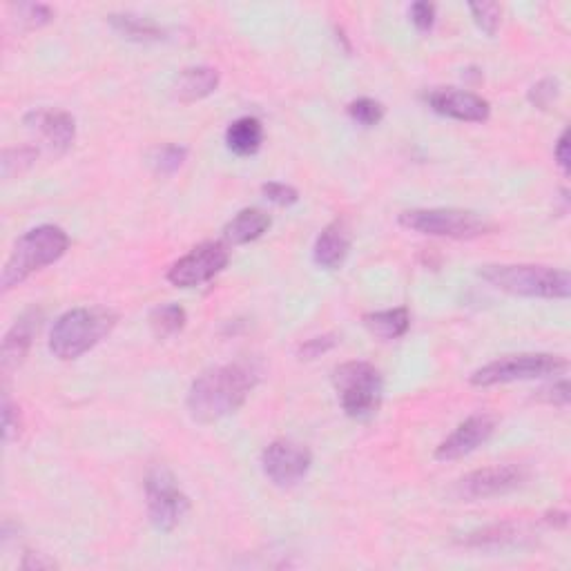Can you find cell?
<instances>
[{
    "label": "cell",
    "instance_id": "1",
    "mask_svg": "<svg viewBox=\"0 0 571 571\" xmlns=\"http://www.w3.org/2000/svg\"><path fill=\"white\" fill-rule=\"evenodd\" d=\"M259 382V369L250 362L215 366L201 373L188 391V413L201 424H212L237 413Z\"/></svg>",
    "mask_w": 571,
    "mask_h": 571
},
{
    "label": "cell",
    "instance_id": "2",
    "mask_svg": "<svg viewBox=\"0 0 571 571\" xmlns=\"http://www.w3.org/2000/svg\"><path fill=\"white\" fill-rule=\"evenodd\" d=\"M67 248H70V237L58 226H38L16 241L12 255L7 257L0 275V286L7 293L16 286H21L27 277H32L38 270L52 266L61 259Z\"/></svg>",
    "mask_w": 571,
    "mask_h": 571
},
{
    "label": "cell",
    "instance_id": "3",
    "mask_svg": "<svg viewBox=\"0 0 571 571\" xmlns=\"http://www.w3.org/2000/svg\"><path fill=\"white\" fill-rule=\"evenodd\" d=\"M116 326V313L110 308H72L54 322L50 333V351L63 362L76 360L110 335Z\"/></svg>",
    "mask_w": 571,
    "mask_h": 571
},
{
    "label": "cell",
    "instance_id": "4",
    "mask_svg": "<svg viewBox=\"0 0 571 571\" xmlns=\"http://www.w3.org/2000/svg\"><path fill=\"white\" fill-rule=\"evenodd\" d=\"M480 277L502 293L534 299H567L571 277L567 270L531 264H496L480 270Z\"/></svg>",
    "mask_w": 571,
    "mask_h": 571
},
{
    "label": "cell",
    "instance_id": "5",
    "mask_svg": "<svg viewBox=\"0 0 571 571\" xmlns=\"http://www.w3.org/2000/svg\"><path fill=\"white\" fill-rule=\"evenodd\" d=\"M333 386L348 418L369 420L382 404L384 382L369 362H346L333 371Z\"/></svg>",
    "mask_w": 571,
    "mask_h": 571
},
{
    "label": "cell",
    "instance_id": "6",
    "mask_svg": "<svg viewBox=\"0 0 571 571\" xmlns=\"http://www.w3.org/2000/svg\"><path fill=\"white\" fill-rule=\"evenodd\" d=\"M400 226L411 232L440 239H478L489 235L493 226L473 210L460 208H418L400 215Z\"/></svg>",
    "mask_w": 571,
    "mask_h": 571
},
{
    "label": "cell",
    "instance_id": "7",
    "mask_svg": "<svg viewBox=\"0 0 571 571\" xmlns=\"http://www.w3.org/2000/svg\"><path fill=\"white\" fill-rule=\"evenodd\" d=\"M567 360L560 355L549 353H520V355H507L500 357L496 362H489L482 369L473 371L469 382L473 386H496V384H509V382H525L536 380V377L545 375H558L567 371Z\"/></svg>",
    "mask_w": 571,
    "mask_h": 571
},
{
    "label": "cell",
    "instance_id": "8",
    "mask_svg": "<svg viewBox=\"0 0 571 571\" xmlns=\"http://www.w3.org/2000/svg\"><path fill=\"white\" fill-rule=\"evenodd\" d=\"M148 518L159 531H174L190 511V498L166 467H154L145 478Z\"/></svg>",
    "mask_w": 571,
    "mask_h": 571
},
{
    "label": "cell",
    "instance_id": "9",
    "mask_svg": "<svg viewBox=\"0 0 571 571\" xmlns=\"http://www.w3.org/2000/svg\"><path fill=\"white\" fill-rule=\"evenodd\" d=\"M228 259L230 253L224 241H206L174 261L168 270V282L177 288H197L219 275L228 266Z\"/></svg>",
    "mask_w": 571,
    "mask_h": 571
},
{
    "label": "cell",
    "instance_id": "10",
    "mask_svg": "<svg viewBox=\"0 0 571 571\" xmlns=\"http://www.w3.org/2000/svg\"><path fill=\"white\" fill-rule=\"evenodd\" d=\"M311 464V451L293 440H275L261 451V469L275 487H295L308 476Z\"/></svg>",
    "mask_w": 571,
    "mask_h": 571
},
{
    "label": "cell",
    "instance_id": "11",
    "mask_svg": "<svg viewBox=\"0 0 571 571\" xmlns=\"http://www.w3.org/2000/svg\"><path fill=\"white\" fill-rule=\"evenodd\" d=\"M525 480V469L516 467V464H496V467L471 471L469 476L458 480L456 493L460 500H487L516 491L518 487L525 485Z\"/></svg>",
    "mask_w": 571,
    "mask_h": 571
},
{
    "label": "cell",
    "instance_id": "12",
    "mask_svg": "<svg viewBox=\"0 0 571 571\" xmlns=\"http://www.w3.org/2000/svg\"><path fill=\"white\" fill-rule=\"evenodd\" d=\"M496 424L498 420L491 413L469 415L447 440L440 442V447L435 449V460L453 462L478 451L482 444L489 442L493 431H496Z\"/></svg>",
    "mask_w": 571,
    "mask_h": 571
},
{
    "label": "cell",
    "instance_id": "13",
    "mask_svg": "<svg viewBox=\"0 0 571 571\" xmlns=\"http://www.w3.org/2000/svg\"><path fill=\"white\" fill-rule=\"evenodd\" d=\"M427 101L431 110L447 119H456L464 123H485L491 116V105L482 96L456 90V87H442V90H433Z\"/></svg>",
    "mask_w": 571,
    "mask_h": 571
},
{
    "label": "cell",
    "instance_id": "14",
    "mask_svg": "<svg viewBox=\"0 0 571 571\" xmlns=\"http://www.w3.org/2000/svg\"><path fill=\"white\" fill-rule=\"evenodd\" d=\"M25 125L38 137L45 141V145L56 154H63L72 148L76 139V121L72 114L63 110H34L25 116Z\"/></svg>",
    "mask_w": 571,
    "mask_h": 571
},
{
    "label": "cell",
    "instance_id": "15",
    "mask_svg": "<svg viewBox=\"0 0 571 571\" xmlns=\"http://www.w3.org/2000/svg\"><path fill=\"white\" fill-rule=\"evenodd\" d=\"M38 326H41V313L32 308V311L18 317L16 324L9 328L3 340V351H0L3 373H12L25 362L29 348L34 344V335L38 333Z\"/></svg>",
    "mask_w": 571,
    "mask_h": 571
},
{
    "label": "cell",
    "instance_id": "16",
    "mask_svg": "<svg viewBox=\"0 0 571 571\" xmlns=\"http://www.w3.org/2000/svg\"><path fill=\"white\" fill-rule=\"evenodd\" d=\"M351 226L346 219H335L333 224H328L322 235L317 237L313 248V259L319 268L324 270H337L342 268L348 253H351Z\"/></svg>",
    "mask_w": 571,
    "mask_h": 571
},
{
    "label": "cell",
    "instance_id": "17",
    "mask_svg": "<svg viewBox=\"0 0 571 571\" xmlns=\"http://www.w3.org/2000/svg\"><path fill=\"white\" fill-rule=\"evenodd\" d=\"M219 87V72L215 67L199 65V67H186V70L179 72L177 79L172 85L174 99H179L183 103H195L206 99Z\"/></svg>",
    "mask_w": 571,
    "mask_h": 571
},
{
    "label": "cell",
    "instance_id": "18",
    "mask_svg": "<svg viewBox=\"0 0 571 571\" xmlns=\"http://www.w3.org/2000/svg\"><path fill=\"white\" fill-rule=\"evenodd\" d=\"M270 224H273V219H270L266 210L246 208L237 212V215L228 221L224 228V239L226 244L244 246L250 244V241L259 239L264 232H268Z\"/></svg>",
    "mask_w": 571,
    "mask_h": 571
},
{
    "label": "cell",
    "instance_id": "19",
    "mask_svg": "<svg viewBox=\"0 0 571 571\" xmlns=\"http://www.w3.org/2000/svg\"><path fill=\"white\" fill-rule=\"evenodd\" d=\"M264 143V125L255 116H241L226 130V145L237 157H253Z\"/></svg>",
    "mask_w": 571,
    "mask_h": 571
},
{
    "label": "cell",
    "instance_id": "20",
    "mask_svg": "<svg viewBox=\"0 0 571 571\" xmlns=\"http://www.w3.org/2000/svg\"><path fill=\"white\" fill-rule=\"evenodd\" d=\"M364 326L369 328V333L380 337V340H400L406 335L411 326V313L404 306L389 308V311H377L364 315Z\"/></svg>",
    "mask_w": 571,
    "mask_h": 571
},
{
    "label": "cell",
    "instance_id": "21",
    "mask_svg": "<svg viewBox=\"0 0 571 571\" xmlns=\"http://www.w3.org/2000/svg\"><path fill=\"white\" fill-rule=\"evenodd\" d=\"M108 21L116 32H119L123 38H130V41L148 43V41H163V38H166V29L157 23H152L150 18H141L132 14H112Z\"/></svg>",
    "mask_w": 571,
    "mask_h": 571
},
{
    "label": "cell",
    "instance_id": "22",
    "mask_svg": "<svg viewBox=\"0 0 571 571\" xmlns=\"http://www.w3.org/2000/svg\"><path fill=\"white\" fill-rule=\"evenodd\" d=\"M188 315L179 304H161L150 313V328L159 340L179 335L186 328Z\"/></svg>",
    "mask_w": 571,
    "mask_h": 571
},
{
    "label": "cell",
    "instance_id": "23",
    "mask_svg": "<svg viewBox=\"0 0 571 571\" xmlns=\"http://www.w3.org/2000/svg\"><path fill=\"white\" fill-rule=\"evenodd\" d=\"M188 157V150L183 145L168 143L159 145L150 152V168L159 174V177H170V174L177 172L183 161Z\"/></svg>",
    "mask_w": 571,
    "mask_h": 571
},
{
    "label": "cell",
    "instance_id": "24",
    "mask_svg": "<svg viewBox=\"0 0 571 571\" xmlns=\"http://www.w3.org/2000/svg\"><path fill=\"white\" fill-rule=\"evenodd\" d=\"M520 538V527L505 522V525H493L478 531V534H469V538L464 540L469 547H502L509 543H516Z\"/></svg>",
    "mask_w": 571,
    "mask_h": 571
},
{
    "label": "cell",
    "instance_id": "25",
    "mask_svg": "<svg viewBox=\"0 0 571 571\" xmlns=\"http://www.w3.org/2000/svg\"><path fill=\"white\" fill-rule=\"evenodd\" d=\"M38 159V148L34 145H23V148H7L0 157V172H3V179H12L23 174L34 166V161Z\"/></svg>",
    "mask_w": 571,
    "mask_h": 571
},
{
    "label": "cell",
    "instance_id": "26",
    "mask_svg": "<svg viewBox=\"0 0 571 571\" xmlns=\"http://www.w3.org/2000/svg\"><path fill=\"white\" fill-rule=\"evenodd\" d=\"M14 18L16 23L23 29H41L47 23H52L54 12L52 7H47L43 3H21L14 5Z\"/></svg>",
    "mask_w": 571,
    "mask_h": 571
},
{
    "label": "cell",
    "instance_id": "27",
    "mask_svg": "<svg viewBox=\"0 0 571 571\" xmlns=\"http://www.w3.org/2000/svg\"><path fill=\"white\" fill-rule=\"evenodd\" d=\"M348 116L357 123L362 125V128H373V125L382 123L384 119V105L375 99H355L348 103Z\"/></svg>",
    "mask_w": 571,
    "mask_h": 571
},
{
    "label": "cell",
    "instance_id": "28",
    "mask_svg": "<svg viewBox=\"0 0 571 571\" xmlns=\"http://www.w3.org/2000/svg\"><path fill=\"white\" fill-rule=\"evenodd\" d=\"M469 12L473 16V21H476V25L487 36H493L498 32V27L502 23V7L498 3H471Z\"/></svg>",
    "mask_w": 571,
    "mask_h": 571
},
{
    "label": "cell",
    "instance_id": "29",
    "mask_svg": "<svg viewBox=\"0 0 571 571\" xmlns=\"http://www.w3.org/2000/svg\"><path fill=\"white\" fill-rule=\"evenodd\" d=\"M558 94H560L558 79H543L529 90V101L531 105H536L538 110H549L551 105L556 103Z\"/></svg>",
    "mask_w": 571,
    "mask_h": 571
},
{
    "label": "cell",
    "instance_id": "30",
    "mask_svg": "<svg viewBox=\"0 0 571 571\" xmlns=\"http://www.w3.org/2000/svg\"><path fill=\"white\" fill-rule=\"evenodd\" d=\"M261 195H264L270 203H275V206H293V203L299 201V192L293 186H286V183H279V181H270L261 186Z\"/></svg>",
    "mask_w": 571,
    "mask_h": 571
},
{
    "label": "cell",
    "instance_id": "31",
    "mask_svg": "<svg viewBox=\"0 0 571 571\" xmlns=\"http://www.w3.org/2000/svg\"><path fill=\"white\" fill-rule=\"evenodd\" d=\"M23 431V420H21V411L16 409L12 404V400L5 398L3 402V440L9 444L21 438Z\"/></svg>",
    "mask_w": 571,
    "mask_h": 571
},
{
    "label": "cell",
    "instance_id": "32",
    "mask_svg": "<svg viewBox=\"0 0 571 571\" xmlns=\"http://www.w3.org/2000/svg\"><path fill=\"white\" fill-rule=\"evenodd\" d=\"M409 16H411V23L415 25L418 32H431L433 25H435V5L420 0V3L411 5Z\"/></svg>",
    "mask_w": 571,
    "mask_h": 571
},
{
    "label": "cell",
    "instance_id": "33",
    "mask_svg": "<svg viewBox=\"0 0 571 571\" xmlns=\"http://www.w3.org/2000/svg\"><path fill=\"white\" fill-rule=\"evenodd\" d=\"M536 398L547 402V404L563 406V409H565V406L569 404V382L567 380H558L554 384H549V386H545V389L538 391Z\"/></svg>",
    "mask_w": 571,
    "mask_h": 571
},
{
    "label": "cell",
    "instance_id": "34",
    "mask_svg": "<svg viewBox=\"0 0 571 571\" xmlns=\"http://www.w3.org/2000/svg\"><path fill=\"white\" fill-rule=\"evenodd\" d=\"M335 344H337V340H335L333 335L313 337V340H308V342H304L302 346H299V355H302V360H315V357L331 351Z\"/></svg>",
    "mask_w": 571,
    "mask_h": 571
},
{
    "label": "cell",
    "instance_id": "35",
    "mask_svg": "<svg viewBox=\"0 0 571 571\" xmlns=\"http://www.w3.org/2000/svg\"><path fill=\"white\" fill-rule=\"evenodd\" d=\"M554 159L558 163V168L563 170L565 174H569V132L565 130L563 134H560L558 141H556V148H554Z\"/></svg>",
    "mask_w": 571,
    "mask_h": 571
},
{
    "label": "cell",
    "instance_id": "36",
    "mask_svg": "<svg viewBox=\"0 0 571 571\" xmlns=\"http://www.w3.org/2000/svg\"><path fill=\"white\" fill-rule=\"evenodd\" d=\"M56 563L45 554H27L23 560V569H54Z\"/></svg>",
    "mask_w": 571,
    "mask_h": 571
},
{
    "label": "cell",
    "instance_id": "37",
    "mask_svg": "<svg viewBox=\"0 0 571 571\" xmlns=\"http://www.w3.org/2000/svg\"><path fill=\"white\" fill-rule=\"evenodd\" d=\"M545 520L549 522V525H554V527H567V514H565V511H549V514L545 516Z\"/></svg>",
    "mask_w": 571,
    "mask_h": 571
}]
</instances>
